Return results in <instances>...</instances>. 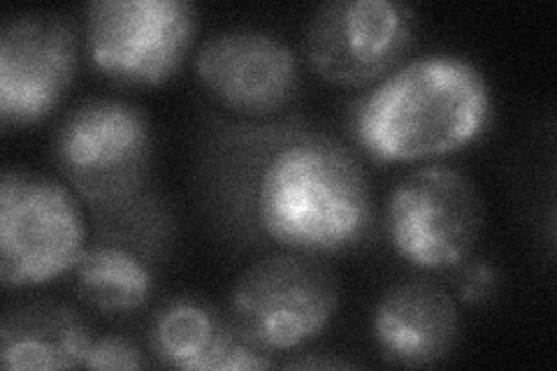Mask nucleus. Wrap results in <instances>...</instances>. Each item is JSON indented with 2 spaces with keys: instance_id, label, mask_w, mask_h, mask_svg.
Wrapping results in <instances>:
<instances>
[{
  "instance_id": "1",
  "label": "nucleus",
  "mask_w": 557,
  "mask_h": 371,
  "mask_svg": "<svg viewBox=\"0 0 557 371\" xmlns=\"http://www.w3.org/2000/svg\"><path fill=\"white\" fill-rule=\"evenodd\" d=\"M253 214L263 233L286 251H346L362 242L372 223L368 174L333 137L288 135L256 172Z\"/></svg>"
},
{
  "instance_id": "2",
  "label": "nucleus",
  "mask_w": 557,
  "mask_h": 371,
  "mask_svg": "<svg viewBox=\"0 0 557 371\" xmlns=\"http://www.w3.org/2000/svg\"><path fill=\"white\" fill-rule=\"evenodd\" d=\"M491 110V86L476 65L434 54L383 77L356 104L354 131L379 161H421L474 143Z\"/></svg>"
},
{
  "instance_id": "3",
  "label": "nucleus",
  "mask_w": 557,
  "mask_h": 371,
  "mask_svg": "<svg viewBox=\"0 0 557 371\" xmlns=\"http://www.w3.org/2000/svg\"><path fill=\"white\" fill-rule=\"evenodd\" d=\"M57 161L79 198L98 217L116 214L145 200L151 165L147 114L126 100L82 102L61 123Z\"/></svg>"
},
{
  "instance_id": "4",
  "label": "nucleus",
  "mask_w": 557,
  "mask_h": 371,
  "mask_svg": "<svg viewBox=\"0 0 557 371\" xmlns=\"http://www.w3.org/2000/svg\"><path fill=\"white\" fill-rule=\"evenodd\" d=\"M337 307L335 272L317 256L286 249L253 260L231 295L235 325L270 356L321 337Z\"/></svg>"
},
{
  "instance_id": "5",
  "label": "nucleus",
  "mask_w": 557,
  "mask_h": 371,
  "mask_svg": "<svg viewBox=\"0 0 557 371\" xmlns=\"http://www.w3.org/2000/svg\"><path fill=\"white\" fill-rule=\"evenodd\" d=\"M86 225L67 186L42 174L8 170L0 184V279L5 288L40 286L73 270Z\"/></svg>"
},
{
  "instance_id": "6",
  "label": "nucleus",
  "mask_w": 557,
  "mask_h": 371,
  "mask_svg": "<svg viewBox=\"0 0 557 371\" xmlns=\"http://www.w3.org/2000/svg\"><path fill=\"white\" fill-rule=\"evenodd\" d=\"M483 202L462 172L418 168L386 202V233L395 251L421 270H456L481 237Z\"/></svg>"
},
{
  "instance_id": "7",
  "label": "nucleus",
  "mask_w": 557,
  "mask_h": 371,
  "mask_svg": "<svg viewBox=\"0 0 557 371\" xmlns=\"http://www.w3.org/2000/svg\"><path fill=\"white\" fill-rule=\"evenodd\" d=\"M196 35L186 0H96L86 8L91 63L119 84L151 86L177 70Z\"/></svg>"
},
{
  "instance_id": "8",
  "label": "nucleus",
  "mask_w": 557,
  "mask_h": 371,
  "mask_svg": "<svg viewBox=\"0 0 557 371\" xmlns=\"http://www.w3.org/2000/svg\"><path fill=\"white\" fill-rule=\"evenodd\" d=\"M413 10L395 0H330L305 30L311 70L339 86H364L386 77L413 40Z\"/></svg>"
},
{
  "instance_id": "9",
  "label": "nucleus",
  "mask_w": 557,
  "mask_h": 371,
  "mask_svg": "<svg viewBox=\"0 0 557 371\" xmlns=\"http://www.w3.org/2000/svg\"><path fill=\"white\" fill-rule=\"evenodd\" d=\"M196 75L219 104L249 119H268L298 94V57L278 35L225 28L200 45Z\"/></svg>"
},
{
  "instance_id": "10",
  "label": "nucleus",
  "mask_w": 557,
  "mask_h": 371,
  "mask_svg": "<svg viewBox=\"0 0 557 371\" xmlns=\"http://www.w3.org/2000/svg\"><path fill=\"white\" fill-rule=\"evenodd\" d=\"M77 67V33L65 16L30 12L0 30V116L5 126L45 119Z\"/></svg>"
},
{
  "instance_id": "11",
  "label": "nucleus",
  "mask_w": 557,
  "mask_h": 371,
  "mask_svg": "<svg viewBox=\"0 0 557 371\" xmlns=\"http://www.w3.org/2000/svg\"><path fill=\"white\" fill-rule=\"evenodd\" d=\"M147 198L116 214L98 217V233L86 242L75 264L84 302L104 316H128L143 309L156 288L161 233Z\"/></svg>"
},
{
  "instance_id": "12",
  "label": "nucleus",
  "mask_w": 557,
  "mask_h": 371,
  "mask_svg": "<svg viewBox=\"0 0 557 371\" xmlns=\"http://www.w3.org/2000/svg\"><path fill=\"white\" fill-rule=\"evenodd\" d=\"M149 344L161 364L190 371H247L272 367L270 353L244 334L233 316L198 297H180L156 313Z\"/></svg>"
},
{
  "instance_id": "13",
  "label": "nucleus",
  "mask_w": 557,
  "mask_h": 371,
  "mask_svg": "<svg viewBox=\"0 0 557 371\" xmlns=\"http://www.w3.org/2000/svg\"><path fill=\"white\" fill-rule=\"evenodd\" d=\"M381 356L397 367L444 362L460 339L456 299L432 281H405L379 299L372 318Z\"/></svg>"
},
{
  "instance_id": "14",
  "label": "nucleus",
  "mask_w": 557,
  "mask_h": 371,
  "mask_svg": "<svg viewBox=\"0 0 557 371\" xmlns=\"http://www.w3.org/2000/svg\"><path fill=\"white\" fill-rule=\"evenodd\" d=\"M94 334L84 316L54 299L10 309L0 323V362L8 371L82 367Z\"/></svg>"
},
{
  "instance_id": "15",
  "label": "nucleus",
  "mask_w": 557,
  "mask_h": 371,
  "mask_svg": "<svg viewBox=\"0 0 557 371\" xmlns=\"http://www.w3.org/2000/svg\"><path fill=\"white\" fill-rule=\"evenodd\" d=\"M82 367L86 369H145V353L126 337L116 334H104L94 337L89 350H86Z\"/></svg>"
},
{
  "instance_id": "16",
  "label": "nucleus",
  "mask_w": 557,
  "mask_h": 371,
  "mask_svg": "<svg viewBox=\"0 0 557 371\" xmlns=\"http://www.w3.org/2000/svg\"><path fill=\"white\" fill-rule=\"evenodd\" d=\"M458 295L462 302H469V305H479V302H485L487 297L493 295L495 286H497V276L493 272L491 264L485 262H469V258L458 264Z\"/></svg>"
},
{
  "instance_id": "17",
  "label": "nucleus",
  "mask_w": 557,
  "mask_h": 371,
  "mask_svg": "<svg viewBox=\"0 0 557 371\" xmlns=\"http://www.w3.org/2000/svg\"><path fill=\"white\" fill-rule=\"evenodd\" d=\"M286 367H325V369H333V367H348V362H337V360H295L288 362Z\"/></svg>"
}]
</instances>
